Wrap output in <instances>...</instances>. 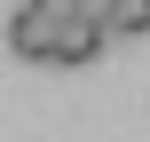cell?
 I'll return each instance as SVG.
<instances>
[{
  "instance_id": "cell-1",
  "label": "cell",
  "mask_w": 150,
  "mask_h": 142,
  "mask_svg": "<svg viewBox=\"0 0 150 142\" xmlns=\"http://www.w3.org/2000/svg\"><path fill=\"white\" fill-rule=\"evenodd\" d=\"M55 40H63V16H47V8H16L8 16V47L24 55V63H55Z\"/></svg>"
},
{
  "instance_id": "cell-3",
  "label": "cell",
  "mask_w": 150,
  "mask_h": 142,
  "mask_svg": "<svg viewBox=\"0 0 150 142\" xmlns=\"http://www.w3.org/2000/svg\"><path fill=\"white\" fill-rule=\"evenodd\" d=\"M79 16H95V24H111V0H79Z\"/></svg>"
},
{
  "instance_id": "cell-2",
  "label": "cell",
  "mask_w": 150,
  "mask_h": 142,
  "mask_svg": "<svg viewBox=\"0 0 150 142\" xmlns=\"http://www.w3.org/2000/svg\"><path fill=\"white\" fill-rule=\"evenodd\" d=\"M150 32V0H111V40H142Z\"/></svg>"
}]
</instances>
